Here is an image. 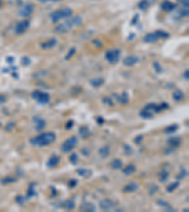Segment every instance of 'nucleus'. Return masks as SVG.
<instances>
[{"label": "nucleus", "mask_w": 189, "mask_h": 212, "mask_svg": "<svg viewBox=\"0 0 189 212\" xmlns=\"http://www.w3.org/2000/svg\"><path fill=\"white\" fill-rule=\"evenodd\" d=\"M55 140H56V135L53 132H45L39 135L37 137L31 138L29 140V142L34 146L43 147L51 144Z\"/></svg>", "instance_id": "obj_1"}, {"label": "nucleus", "mask_w": 189, "mask_h": 212, "mask_svg": "<svg viewBox=\"0 0 189 212\" xmlns=\"http://www.w3.org/2000/svg\"><path fill=\"white\" fill-rule=\"evenodd\" d=\"M82 24V18L79 15H77V16H74L70 19H68V20H66L64 23L59 25L56 27L55 31L57 33H64V32L68 31L69 30H71L72 27L81 26Z\"/></svg>", "instance_id": "obj_2"}, {"label": "nucleus", "mask_w": 189, "mask_h": 212, "mask_svg": "<svg viewBox=\"0 0 189 212\" xmlns=\"http://www.w3.org/2000/svg\"><path fill=\"white\" fill-rule=\"evenodd\" d=\"M73 13V11L68 7H64L60 9H57V11H54L50 13V19L52 23L56 24L58 23L60 20L62 19H65V18H69Z\"/></svg>", "instance_id": "obj_3"}, {"label": "nucleus", "mask_w": 189, "mask_h": 212, "mask_svg": "<svg viewBox=\"0 0 189 212\" xmlns=\"http://www.w3.org/2000/svg\"><path fill=\"white\" fill-rule=\"evenodd\" d=\"M78 145V138L73 136L71 138L67 139L61 146V151L63 153H69L71 152L76 146Z\"/></svg>", "instance_id": "obj_4"}, {"label": "nucleus", "mask_w": 189, "mask_h": 212, "mask_svg": "<svg viewBox=\"0 0 189 212\" xmlns=\"http://www.w3.org/2000/svg\"><path fill=\"white\" fill-rule=\"evenodd\" d=\"M31 96L34 100H36L39 104L45 105L50 100V96L46 92H43L41 91H34L31 93Z\"/></svg>", "instance_id": "obj_5"}, {"label": "nucleus", "mask_w": 189, "mask_h": 212, "mask_svg": "<svg viewBox=\"0 0 189 212\" xmlns=\"http://www.w3.org/2000/svg\"><path fill=\"white\" fill-rule=\"evenodd\" d=\"M120 55H121V51L119 49H112L109 50L105 54V57L111 64H115L118 62L119 59H120Z\"/></svg>", "instance_id": "obj_6"}, {"label": "nucleus", "mask_w": 189, "mask_h": 212, "mask_svg": "<svg viewBox=\"0 0 189 212\" xmlns=\"http://www.w3.org/2000/svg\"><path fill=\"white\" fill-rule=\"evenodd\" d=\"M29 25H31V23H29V21H27V20L18 23L15 26V33L19 34V35L24 34L28 30Z\"/></svg>", "instance_id": "obj_7"}, {"label": "nucleus", "mask_w": 189, "mask_h": 212, "mask_svg": "<svg viewBox=\"0 0 189 212\" xmlns=\"http://www.w3.org/2000/svg\"><path fill=\"white\" fill-rule=\"evenodd\" d=\"M32 12H33V5L31 4V3H28V4L25 5L21 9H20L18 14L20 16H22V17H27V16L31 15Z\"/></svg>", "instance_id": "obj_8"}, {"label": "nucleus", "mask_w": 189, "mask_h": 212, "mask_svg": "<svg viewBox=\"0 0 189 212\" xmlns=\"http://www.w3.org/2000/svg\"><path fill=\"white\" fill-rule=\"evenodd\" d=\"M33 122L36 123L35 126V130L36 131H42L45 127V121L40 116H34L33 117Z\"/></svg>", "instance_id": "obj_9"}, {"label": "nucleus", "mask_w": 189, "mask_h": 212, "mask_svg": "<svg viewBox=\"0 0 189 212\" xmlns=\"http://www.w3.org/2000/svg\"><path fill=\"white\" fill-rule=\"evenodd\" d=\"M139 61H140V59H139V57L137 56H128L124 59L123 64L125 66H133L136 63H138Z\"/></svg>", "instance_id": "obj_10"}, {"label": "nucleus", "mask_w": 189, "mask_h": 212, "mask_svg": "<svg viewBox=\"0 0 189 212\" xmlns=\"http://www.w3.org/2000/svg\"><path fill=\"white\" fill-rule=\"evenodd\" d=\"M99 207L103 210H110L114 207V203L110 199H104L99 203Z\"/></svg>", "instance_id": "obj_11"}, {"label": "nucleus", "mask_w": 189, "mask_h": 212, "mask_svg": "<svg viewBox=\"0 0 189 212\" xmlns=\"http://www.w3.org/2000/svg\"><path fill=\"white\" fill-rule=\"evenodd\" d=\"M176 8V5L172 3L169 0H165L161 3V9L165 12H172L173 9Z\"/></svg>", "instance_id": "obj_12"}, {"label": "nucleus", "mask_w": 189, "mask_h": 212, "mask_svg": "<svg viewBox=\"0 0 189 212\" xmlns=\"http://www.w3.org/2000/svg\"><path fill=\"white\" fill-rule=\"evenodd\" d=\"M143 40L147 43H156L159 40V38H158L157 34L154 32V33H148V34H147L144 37Z\"/></svg>", "instance_id": "obj_13"}, {"label": "nucleus", "mask_w": 189, "mask_h": 212, "mask_svg": "<svg viewBox=\"0 0 189 212\" xmlns=\"http://www.w3.org/2000/svg\"><path fill=\"white\" fill-rule=\"evenodd\" d=\"M59 162H60V158L58 156L54 155V156H52L50 158H49V160L46 163V165H47L48 168H54L59 164Z\"/></svg>", "instance_id": "obj_14"}, {"label": "nucleus", "mask_w": 189, "mask_h": 212, "mask_svg": "<svg viewBox=\"0 0 189 212\" xmlns=\"http://www.w3.org/2000/svg\"><path fill=\"white\" fill-rule=\"evenodd\" d=\"M115 96H116V101L122 105H125L129 102V95L127 92H123L121 95H115Z\"/></svg>", "instance_id": "obj_15"}, {"label": "nucleus", "mask_w": 189, "mask_h": 212, "mask_svg": "<svg viewBox=\"0 0 189 212\" xmlns=\"http://www.w3.org/2000/svg\"><path fill=\"white\" fill-rule=\"evenodd\" d=\"M78 172V176H81L84 178H88V177H90L91 175H92V172L90 170H87V169H83V168H81V169H78L77 171Z\"/></svg>", "instance_id": "obj_16"}, {"label": "nucleus", "mask_w": 189, "mask_h": 212, "mask_svg": "<svg viewBox=\"0 0 189 212\" xmlns=\"http://www.w3.org/2000/svg\"><path fill=\"white\" fill-rule=\"evenodd\" d=\"M137 189H138V184L135 182H133V183H130L129 185H127L124 188L123 191L124 192H133V191H135Z\"/></svg>", "instance_id": "obj_17"}, {"label": "nucleus", "mask_w": 189, "mask_h": 212, "mask_svg": "<svg viewBox=\"0 0 189 212\" xmlns=\"http://www.w3.org/2000/svg\"><path fill=\"white\" fill-rule=\"evenodd\" d=\"M172 98L175 101H182L184 98V93L181 91V90H176L173 93H172Z\"/></svg>", "instance_id": "obj_18"}, {"label": "nucleus", "mask_w": 189, "mask_h": 212, "mask_svg": "<svg viewBox=\"0 0 189 212\" xmlns=\"http://www.w3.org/2000/svg\"><path fill=\"white\" fill-rule=\"evenodd\" d=\"M57 43H58L57 40L54 39V38H52V39H50L49 41H47L46 43H42V44H41V47H43V48H53L54 46L57 45Z\"/></svg>", "instance_id": "obj_19"}, {"label": "nucleus", "mask_w": 189, "mask_h": 212, "mask_svg": "<svg viewBox=\"0 0 189 212\" xmlns=\"http://www.w3.org/2000/svg\"><path fill=\"white\" fill-rule=\"evenodd\" d=\"M81 209L82 211H89V212H93L96 210V207L92 203H84L81 206Z\"/></svg>", "instance_id": "obj_20"}, {"label": "nucleus", "mask_w": 189, "mask_h": 212, "mask_svg": "<svg viewBox=\"0 0 189 212\" xmlns=\"http://www.w3.org/2000/svg\"><path fill=\"white\" fill-rule=\"evenodd\" d=\"M78 133L82 136V138H87L91 135V131L89 130V128L87 127H82L78 130Z\"/></svg>", "instance_id": "obj_21"}, {"label": "nucleus", "mask_w": 189, "mask_h": 212, "mask_svg": "<svg viewBox=\"0 0 189 212\" xmlns=\"http://www.w3.org/2000/svg\"><path fill=\"white\" fill-rule=\"evenodd\" d=\"M111 167L114 169V170H119V169H121L123 167V162L120 160V159H114L111 162Z\"/></svg>", "instance_id": "obj_22"}, {"label": "nucleus", "mask_w": 189, "mask_h": 212, "mask_svg": "<svg viewBox=\"0 0 189 212\" xmlns=\"http://www.w3.org/2000/svg\"><path fill=\"white\" fill-rule=\"evenodd\" d=\"M63 207H64L65 209H68V210L74 209L75 208V201L72 200V199L65 201L64 203V205H63Z\"/></svg>", "instance_id": "obj_23"}, {"label": "nucleus", "mask_w": 189, "mask_h": 212, "mask_svg": "<svg viewBox=\"0 0 189 212\" xmlns=\"http://www.w3.org/2000/svg\"><path fill=\"white\" fill-rule=\"evenodd\" d=\"M135 165L133 164H130V165H128L124 170H123V173H125L126 176H130L132 175V173H133L135 172Z\"/></svg>", "instance_id": "obj_24"}, {"label": "nucleus", "mask_w": 189, "mask_h": 212, "mask_svg": "<svg viewBox=\"0 0 189 212\" xmlns=\"http://www.w3.org/2000/svg\"><path fill=\"white\" fill-rule=\"evenodd\" d=\"M110 147L109 146H104L102 148L99 149V155H100L103 158H107L109 156V154H110Z\"/></svg>", "instance_id": "obj_25"}, {"label": "nucleus", "mask_w": 189, "mask_h": 212, "mask_svg": "<svg viewBox=\"0 0 189 212\" xmlns=\"http://www.w3.org/2000/svg\"><path fill=\"white\" fill-rule=\"evenodd\" d=\"M140 116L144 119H151L153 117V113L143 109L140 112Z\"/></svg>", "instance_id": "obj_26"}, {"label": "nucleus", "mask_w": 189, "mask_h": 212, "mask_svg": "<svg viewBox=\"0 0 189 212\" xmlns=\"http://www.w3.org/2000/svg\"><path fill=\"white\" fill-rule=\"evenodd\" d=\"M178 128H179V126H178V124H172V126L167 127L164 130V132H165V133H166V134H171V133L176 132V131L178 130Z\"/></svg>", "instance_id": "obj_27"}, {"label": "nucleus", "mask_w": 189, "mask_h": 212, "mask_svg": "<svg viewBox=\"0 0 189 212\" xmlns=\"http://www.w3.org/2000/svg\"><path fill=\"white\" fill-rule=\"evenodd\" d=\"M91 85L93 87H95V88H97V87H100L101 85H103L104 83V80L102 78H95L93 80H91Z\"/></svg>", "instance_id": "obj_28"}, {"label": "nucleus", "mask_w": 189, "mask_h": 212, "mask_svg": "<svg viewBox=\"0 0 189 212\" xmlns=\"http://www.w3.org/2000/svg\"><path fill=\"white\" fill-rule=\"evenodd\" d=\"M158 36L159 39H166V38L169 37V34H168L167 32L164 31V30H157L155 32Z\"/></svg>", "instance_id": "obj_29"}, {"label": "nucleus", "mask_w": 189, "mask_h": 212, "mask_svg": "<svg viewBox=\"0 0 189 212\" xmlns=\"http://www.w3.org/2000/svg\"><path fill=\"white\" fill-rule=\"evenodd\" d=\"M168 142H169V144L170 145H172V146H179L180 145V143H181V140L179 139V138H171V139H169L168 140Z\"/></svg>", "instance_id": "obj_30"}, {"label": "nucleus", "mask_w": 189, "mask_h": 212, "mask_svg": "<svg viewBox=\"0 0 189 212\" xmlns=\"http://www.w3.org/2000/svg\"><path fill=\"white\" fill-rule=\"evenodd\" d=\"M148 6H150V3H148L147 0H142V1H140V3L138 4L139 9H142V11H145V9H147L148 8Z\"/></svg>", "instance_id": "obj_31"}, {"label": "nucleus", "mask_w": 189, "mask_h": 212, "mask_svg": "<svg viewBox=\"0 0 189 212\" xmlns=\"http://www.w3.org/2000/svg\"><path fill=\"white\" fill-rule=\"evenodd\" d=\"M180 186V182H175V183H172V184H170L169 186L167 187V189H166V190L168 191V192H172V191H174L176 189H178V187Z\"/></svg>", "instance_id": "obj_32"}, {"label": "nucleus", "mask_w": 189, "mask_h": 212, "mask_svg": "<svg viewBox=\"0 0 189 212\" xmlns=\"http://www.w3.org/2000/svg\"><path fill=\"white\" fill-rule=\"evenodd\" d=\"M33 184H31V187H29V189H28V191H27V199H28V198H31V197H33L34 195H37V193L35 192V189H33Z\"/></svg>", "instance_id": "obj_33"}, {"label": "nucleus", "mask_w": 189, "mask_h": 212, "mask_svg": "<svg viewBox=\"0 0 189 212\" xmlns=\"http://www.w3.org/2000/svg\"><path fill=\"white\" fill-rule=\"evenodd\" d=\"M15 181H16V179L13 178V177H6V178L2 179L1 183H2V184H4V185H6V184H9V183H13Z\"/></svg>", "instance_id": "obj_34"}, {"label": "nucleus", "mask_w": 189, "mask_h": 212, "mask_svg": "<svg viewBox=\"0 0 189 212\" xmlns=\"http://www.w3.org/2000/svg\"><path fill=\"white\" fill-rule=\"evenodd\" d=\"M167 177H168V172L164 171V172H162L160 173V177H159V178H160L161 182H165L167 180Z\"/></svg>", "instance_id": "obj_35"}, {"label": "nucleus", "mask_w": 189, "mask_h": 212, "mask_svg": "<svg viewBox=\"0 0 189 212\" xmlns=\"http://www.w3.org/2000/svg\"><path fill=\"white\" fill-rule=\"evenodd\" d=\"M168 109V105L166 103H163L161 105H157V112H160L162 110H165Z\"/></svg>", "instance_id": "obj_36"}, {"label": "nucleus", "mask_w": 189, "mask_h": 212, "mask_svg": "<svg viewBox=\"0 0 189 212\" xmlns=\"http://www.w3.org/2000/svg\"><path fill=\"white\" fill-rule=\"evenodd\" d=\"M78 155L76 153H73L72 155L70 156V162L72 163L73 165H76L77 163H78Z\"/></svg>", "instance_id": "obj_37"}, {"label": "nucleus", "mask_w": 189, "mask_h": 212, "mask_svg": "<svg viewBox=\"0 0 189 212\" xmlns=\"http://www.w3.org/2000/svg\"><path fill=\"white\" fill-rule=\"evenodd\" d=\"M76 53V48L75 47H73V48H71V49L70 50H69V52H68V54L65 56V60L66 61H68L69 59H70V57L74 55Z\"/></svg>", "instance_id": "obj_38"}, {"label": "nucleus", "mask_w": 189, "mask_h": 212, "mask_svg": "<svg viewBox=\"0 0 189 212\" xmlns=\"http://www.w3.org/2000/svg\"><path fill=\"white\" fill-rule=\"evenodd\" d=\"M15 201L17 202V203H18L19 205H23L24 202H25V198H24L22 195H18V196L15 198Z\"/></svg>", "instance_id": "obj_39"}, {"label": "nucleus", "mask_w": 189, "mask_h": 212, "mask_svg": "<svg viewBox=\"0 0 189 212\" xmlns=\"http://www.w3.org/2000/svg\"><path fill=\"white\" fill-rule=\"evenodd\" d=\"M153 66H154V69H155V71H156L157 73L160 74V73H162V72H163V69L161 68V66L159 65V63H158V62H154V63H153Z\"/></svg>", "instance_id": "obj_40"}, {"label": "nucleus", "mask_w": 189, "mask_h": 212, "mask_svg": "<svg viewBox=\"0 0 189 212\" xmlns=\"http://www.w3.org/2000/svg\"><path fill=\"white\" fill-rule=\"evenodd\" d=\"M124 148H125V153L127 154V155H131V154L133 153V149L130 146H129L128 144H125Z\"/></svg>", "instance_id": "obj_41"}, {"label": "nucleus", "mask_w": 189, "mask_h": 212, "mask_svg": "<svg viewBox=\"0 0 189 212\" xmlns=\"http://www.w3.org/2000/svg\"><path fill=\"white\" fill-rule=\"evenodd\" d=\"M177 1L179 3L183 4L185 8H188V6H189V0H177Z\"/></svg>", "instance_id": "obj_42"}, {"label": "nucleus", "mask_w": 189, "mask_h": 212, "mask_svg": "<svg viewBox=\"0 0 189 212\" xmlns=\"http://www.w3.org/2000/svg\"><path fill=\"white\" fill-rule=\"evenodd\" d=\"M158 204H159V206H162V207H169V206H168V204L166 203V202H165L163 200H158Z\"/></svg>", "instance_id": "obj_43"}, {"label": "nucleus", "mask_w": 189, "mask_h": 212, "mask_svg": "<svg viewBox=\"0 0 189 212\" xmlns=\"http://www.w3.org/2000/svg\"><path fill=\"white\" fill-rule=\"evenodd\" d=\"M181 15L182 16H188V8H184L183 9H181Z\"/></svg>", "instance_id": "obj_44"}, {"label": "nucleus", "mask_w": 189, "mask_h": 212, "mask_svg": "<svg viewBox=\"0 0 189 212\" xmlns=\"http://www.w3.org/2000/svg\"><path fill=\"white\" fill-rule=\"evenodd\" d=\"M22 63L24 65H29V63H31V60H29L28 57H24L22 59Z\"/></svg>", "instance_id": "obj_45"}, {"label": "nucleus", "mask_w": 189, "mask_h": 212, "mask_svg": "<svg viewBox=\"0 0 189 212\" xmlns=\"http://www.w3.org/2000/svg\"><path fill=\"white\" fill-rule=\"evenodd\" d=\"M77 184H78V181H77L76 179L70 180V182H69V187H70V188H74V187H76Z\"/></svg>", "instance_id": "obj_46"}, {"label": "nucleus", "mask_w": 189, "mask_h": 212, "mask_svg": "<svg viewBox=\"0 0 189 212\" xmlns=\"http://www.w3.org/2000/svg\"><path fill=\"white\" fill-rule=\"evenodd\" d=\"M74 126V122L72 121V120H70V121H69L67 123H66V129H71L72 128V127Z\"/></svg>", "instance_id": "obj_47"}, {"label": "nucleus", "mask_w": 189, "mask_h": 212, "mask_svg": "<svg viewBox=\"0 0 189 212\" xmlns=\"http://www.w3.org/2000/svg\"><path fill=\"white\" fill-rule=\"evenodd\" d=\"M103 102L104 103H108V105H110L111 106V107H113V106H114V103L112 102V99L111 98H107V97H105L104 99H103Z\"/></svg>", "instance_id": "obj_48"}, {"label": "nucleus", "mask_w": 189, "mask_h": 212, "mask_svg": "<svg viewBox=\"0 0 189 212\" xmlns=\"http://www.w3.org/2000/svg\"><path fill=\"white\" fill-rule=\"evenodd\" d=\"M186 176V171L185 170H182V172H181V175H179L178 176H177V179H181V178H183L184 176Z\"/></svg>", "instance_id": "obj_49"}, {"label": "nucleus", "mask_w": 189, "mask_h": 212, "mask_svg": "<svg viewBox=\"0 0 189 212\" xmlns=\"http://www.w3.org/2000/svg\"><path fill=\"white\" fill-rule=\"evenodd\" d=\"M142 140H143V136H141V135H140V136H138L137 138H135L134 142H135L136 144H139V143H140V142L142 141Z\"/></svg>", "instance_id": "obj_50"}, {"label": "nucleus", "mask_w": 189, "mask_h": 212, "mask_svg": "<svg viewBox=\"0 0 189 212\" xmlns=\"http://www.w3.org/2000/svg\"><path fill=\"white\" fill-rule=\"evenodd\" d=\"M13 126H14V123H9V124H8V126L6 127V129L8 130V131H9V130H12L13 129Z\"/></svg>", "instance_id": "obj_51"}, {"label": "nucleus", "mask_w": 189, "mask_h": 212, "mask_svg": "<svg viewBox=\"0 0 189 212\" xmlns=\"http://www.w3.org/2000/svg\"><path fill=\"white\" fill-rule=\"evenodd\" d=\"M93 43H94L95 44H96V46H98V47H101V46H102V43H101V42L99 41V40H94Z\"/></svg>", "instance_id": "obj_52"}, {"label": "nucleus", "mask_w": 189, "mask_h": 212, "mask_svg": "<svg viewBox=\"0 0 189 212\" xmlns=\"http://www.w3.org/2000/svg\"><path fill=\"white\" fill-rule=\"evenodd\" d=\"M5 102H6V97H5L4 95L0 94V105L3 104V103H5Z\"/></svg>", "instance_id": "obj_53"}, {"label": "nucleus", "mask_w": 189, "mask_h": 212, "mask_svg": "<svg viewBox=\"0 0 189 212\" xmlns=\"http://www.w3.org/2000/svg\"><path fill=\"white\" fill-rule=\"evenodd\" d=\"M151 189H152V190H153V191H151V192H150V193H151V194L152 195V194L154 193V192H156V191L158 190V187H157V186H154V185H153Z\"/></svg>", "instance_id": "obj_54"}, {"label": "nucleus", "mask_w": 189, "mask_h": 212, "mask_svg": "<svg viewBox=\"0 0 189 212\" xmlns=\"http://www.w3.org/2000/svg\"><path fill=\"white\" fill-rule=\"evenodd\" d=\"M188 75H189V71H188V70H186V71H185V73L184 74V78L186 80H188V79H189V76H188Z\"/></svg>", "instance_id": "obj_55"}, {"label": "nucleus", "mask_w": 189, "mask_h": 212, "mask_svg": "<svg viewBox=\"0 0 189 212\" xmlns=\"http://www.w3.org/2000/svg\"><path fill=\"white\" fill-rule=\"evenodd\" d=\"M39 2H42V3H46L48 1H50V0H38Z\"/></svg>", "instance_id": "obj_56"}, {"label": "nucleus", "mask_w": 189, "mask_h": 212, "mask_svg": "<svg viewBox=\"0 0 189 212\" xmlns=\"http://www.w3.org/2000/svg\"><path fill=\"white\" fill-rule=\"evenodd\" d=\"M97 120H98V123H103V122H104V120L101 118H98Z\"/></svg>", "instance_id": "obj_57"}, {"label": "nucleus", "mask_w": 189, "mask_h": 212, "mask_svg": "<svg viewBox=\"0 0 189 212\" xmlns=\"http://www.w3.org/2000/svg\"><path fill=\"white\" fill-rule=\"evenodd\" d=\"M2 5H3V0H0V8L2 7Z\"/></svg>", "instance_id": "obj_58"}, {"label": "nucleus", "mask_w": 189, "mask_h": 212, "mask_svg": "<svg viewBox=\"0 0 189 212\" xmlns=\"http://www.w3.org/2000/svg\"><path fill=\"white\" fill-rule=\"evenodd\" d=\"M54 1H60V0H54Z\"/></svg>", "instance_id": "obj_59"}]
</instances>
